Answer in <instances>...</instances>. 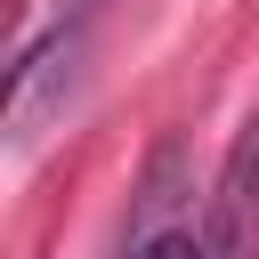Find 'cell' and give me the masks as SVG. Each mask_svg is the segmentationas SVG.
Wrapping results in <instances>:
<instances>
[{"instance_id":"cell-2","label":"cell","mask_w":259,"mask_h":259,"mask_svg":"<svg viewBox=\"0 0 259 259\" xmlns=\"http://www.w3.org/2000/svg\"><path fill=\"white\" fill-rule=\"evenodd\" d=\"M138 259H210V243H202V235H154Z\"/></svg>"},{"instance_id":"cell-1","label":"cell","mask_w":259,"mask_h":259,"mask_svg":"<svg viewBox=\"0 0 259 259\" xmlns=\"http://www.w3.org/2000/svg\"><path fill=\"white\" fill-rule=\"evenodd\" d=\"M73 49H81V16H73V24H57V32H40V40L16 57V81H8V121H16V146H32V138H40V105H49V89L73 73Z\"/></svg>"}]
</instances>
